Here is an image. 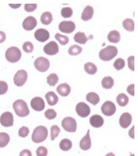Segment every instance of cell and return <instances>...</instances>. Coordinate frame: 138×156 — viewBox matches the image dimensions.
I'll return each instance as SVG.
<instances>
[{"label": "cell", "mask_w": 138, "mask_h": 156, "mask_svg": "<svg viewBox=\"0 0 138 156\" xmlns=\"http://www.w3.org/2000/svg\"><path fill=\"white\" fill-rule=\"evenodd\" d=\"M28 73L25 70H19L14 76V84L17 87H22L27 82Z\"/></svg>", "instance_id": "cell-7"}, {"label": "cell", "mask_w": 138, "mask_h": 156, "mask_svg": "<svg viewBox=\"0 0 138 156\" xmlns=\"http://www.w3.org/2000/svg\"><path fill=\"white\" fill-rule=\"evenodd\" d=\"M116 101L119 104V106L121 107H125L128 102H129V98L125 94H119L116 98Z\"/></svg>", "instance_id": "cell-29"}, {"label": "cell", "mask_w": 138, "mask_h": 156, "mask_svg": "<svg viewBox=\"0 0 138 156\" xmlns=\"http://www.w3.org/2000/svg\"><path fill=\"white\" fill-rule=\"evenodd\" d=\"M106 156H115L113 152H109V153H107L106 154Z\"/></svg>", "instance_id": "cell-50"}, {"label": "cell", "mask_w": 138, "mask_h": 156, "mask_svg": "<svg viewBox=\"0 0 138 156\" xmlns=\"http://www.w3.org/2000/svg\"><path fill=\"white\" fill-rule=\"evenodd\" d=\"M93 16V8L91 6H87L83 9V12L82 14V20L83 21H88V20H92Z\"/></svg>", "instance_id": "cell-20"}, {"label": "cell", "mask_w": 138, "mask_h": 156, "mask_svg": "<svg viewBox=\"0 0 138 156\" xmlns=\"http://www.w3.org/2000/svg\"><path fill=\"white\" fill-rule=\"evenodd\" d=\"M45 117H46V119H55L56 118V116H57V113H56V111L55 110H53V109H48L46 112H45Z\"/></svg>", "instance_id": "cell-39"}, {"label": "cell", "mask_w": 138, "mask_h": 156, "mask_svg": "<svg viewBox=\"0 0 138 156\" xmlns=\"http://www.w3.org/2000/svg\"><path fill=\"white\" fill-rule=\"evenodd\" d=\"M30 105H31V108L36 111H42L44 109V108H45L44 100L41 98H39V97L34 98L30 101Z\"/></svg>", "instance_id": "cell-13"}, {"label": "cell", "mask_w": 138, "mask_h": 156, "mask_svg": "<svg viewBox=\"0 0 138 156\" xmlns=\"http://www.w3.org/2000/svg\"><path fill=\"white\" fill-rule=\"evenodd\" d=\"M40 21L44 25H49L52 21V15L49 12H44L40 17Z\"/></svg>", "instance_id": "cell-30"}, {"label": "cell", "mask_w": 138, "mask_h": 156, "mask_svg": "<svg viewBox=\"0 0 138 156\" xmlns=\"http://www.w3.org/2000/svg\"><path fill=\"white\" fill-rule=\"evenodd\" d=\"M131 122H132V116L130 113L125 112V113L121 115L120 119H119V123L123 129H126L127 127H129Z\"/></svg>", "instance_id": "cell-17"}, {"label": "cell", "mask_w": 138, "mask_h": 156, "mask_svg": "<svg viewBox=\"0 0 138 156\" xmlns=\"http://www.w3.org/2000/svg\"><path fill=\"white\" fill-rule=\"evenodd\" d=\"M22 26L26 30H32L37 26V20L34 17H28L24 20Z\"/></svg>", "instance_id": "cell-15"}, {"label": "cell", "mask_w": 138, "mask_h": 156, "mask_svg": "<svg viewBox=\"0 0 138 156\" xmlns=\"http://www.w3.org/2000/svg\"><path fill=\"white\" fill-rule=\"evenodd\" d=\"M19 156H32V153L29 150H23L20 152Z\"/></svg>", "instance_id": "cell-45"}, {"label": "cell", "mask_w": 138, "mask_h": 156, "mask_svg": "<svg viewBox=\"0 0 138 156\" xmlns=\"http://www.w3.org/2000/svg\"><path fill=\"white\" fill-rule=\"evenodd\" d=\"M76 112H77V114L80 117L87 118L90 115V113H91V108H90V107L86 103L80 102L76 106Z\"/></svg>", "instance_id": "cell-9"}, {"label": "cell", "mask_w": 138, "mask_h": 156, "mask_svg": "<svg viewBox=\"0 0 138 156\" xmlns=\"http://www.w3.org/2000/svg\"><path fill=\"white\" fill-rule=\"evenodd\" d=\"M82 51V49L79 45H72V46H71L70 49H69V54L73 55V56L80 54Z\"/></svg>", "instance_id": "cell-33"}, {"label": "cell", "mask_w": 138, "mask_h": 156, "mask_svg": "<svg viewBox=\"0 0 138 156\" xmlns=\"http://www.w3.org/2000/svg\"><path fill=\"white\" fill-rule=\"evenodd\" d=\"M46 99H47V102H48V104H49V106H54V105H56V104L58 103V101H59L58 96H57L54 92H52V91L48 92V93L46 94Z\"/></svg>", "instance_id": "cell-21"}, {"label": "cell", "mask_w": 138, "mask_h": 156, "mask_svg": "<svg viewBox=\"0 0 138 156\" xmlns=\"http://www.w3.org/2000/svg\"><path fill=\"white\" fill-rule=\"evenodd\" d=\"M72 147V142L71 140H69V139H63L60 140L59 142V148L62 150V151H69V150H71Z\"/></svg>", "instance_id": "cell-25"}, {"label": "cell", "mask_w": 138, "mask_h": 156, "mask_svg": "<svg viewBox=\"0 0 138 156\" xmlns=\"http://www.w3.org/2000/svg\"><path fill=\"white\" fill-rule=\"evenodd\" d=\"M101 110L105 116L110 117V116L114 115V113L116 111V108H115V105L112 101H106L103 104Z\"/></svg>", "instance_id": "cell-8"}, {"label": "cell", "mask_w": 138, "mask_h": 156, "mask_svg": "<svg viewBox=\"0 0 138 156\" xmlns=\"http://www.w3.org/2000/svg\"><path fill=\"white\" fill-rule=\"evenodd\" d=\"M22 48H23L24 51H25V52H27V53H30V52H32V51H33V44H32L30 41H27V42H25V43L23 44Z\"/></svg>", "instance_id": "cell-38"}, {"label": "cell", "mask_w": 138, "mask_h": 156, "mask_svg": "<svg viewBox=\"0 0 138 156\" xmlns=\"http://www.w3.org/2000/svg\"><path fill=\"white\" fill-rule=\"evenodd\" d=\"M21 58V51L18 47H10L6 51V59L9 62H17Z\"/></svg>", "instance_id": "cell-4"}, {"label": "cell", "mask_w": 138, "mask_h": 156, "mask_svg": "<svg viewBox=\"0 0 138 156\" xmlns=\"http://www.w3.org/2000/svg\"><path fill=\"white\" fill-rule=\"evenodd\" d=\"M57 92L61 96V97H67L71 93V87L68 84H60L57 87Z\"/></svg>", "instance_id": "cell-18"}, {"label": "cell", "mask_w": 138, "mask_h": 156, "mask_svg": "<svg viewBox=\"0 0 138 156\" xmlns=\"http://www.w3.org/2000/svg\"><path fill=\"white\" fill-rule=\"evenodd\" d=\"M108 41L110 42H113V43H117L120 41L121 40V35L120 33L117 31V30H112L109 34H108V37H107Z\"/></svg>", "instance_id": "cell-23"}, {"label": "cell", "mask_w": 138, "mask_h": 156, "mask_svg": "<svg viewBox=\"0 0 138 156\" xmlns=\"http://www.w3.org/2000/svg\"><path fill=\"white\" fill-rule=\"evenodd\" d=\"M29 129L28 127H25V126L21 127L19 129V135L21 138H26L29 135Z\"/></svg>", "instance_id": "cell-40"}, {"label": "cell", "mask_w": 138, "mask_h": 156, "mask_svg": "<svg viewBox=\"0 0 138 156\" xmlns=\"http://www.w3.org/2000/svg\"><path fill=\"white\" fill-rule=\"evenodd\" d=\"M49 38V32L47 30L39 29L35 32V39L39 42H44V41H48Z\"/></svg>", "instance_id": "cell-14"}, {"label": "cell", "mask_w": 138, "mask_h": 156, "mask_svg": "<svg viewBox=\"0 0 138 156\" xmlns=\"http://www.w3.org/2000/svg\"><path fill=\"white\" fill-rule=\"evenodd\" d=\"M62 128L68 132H75L77 129V122L72 117H67L61 121Z\"/></svg>", "instance_id": "cell-5"}, {"label": "cell", "mask_w": 138, "mask_h": 156, "mask_svg": "<svg viewBox=\"0 0 138 156\" xmlns=\"http://www.w3.org/2000/svg\"><path fill=\"white\" fill-rule=\"evenodd\" d=\"M123 27L127 31H133L134 30V22L131 19H126L123 21Z\"/></svg>", "instance_id": "cell-28"}, {"label": "cell", "mask_w": 138, "mask_h": 156, "mask_svg": "<svg viewBox=\"0 0 138 156\" xmlns=\"http://www.w3.org/2000/svg\"><path fill=\"white\" fill-rule=\"evenodd\" d=\"M48 137V129L44 126L37 127L32 134V140L35 143H39L44 141Z\"/></svg>", "instance_id": "cell-3"}, {"label": "cell", "mask_w": 138, "mask_h": 156, "mask_svg": "<svg viewBox=\"0 0 138 156\" xmlns=\"http://www.w3.org/2000/svg\"><path fill=\"white\" fill-rule=\"evenodd\" d=\"M86 100L88 102H90L91 104L95 106V105H97L100 102V97L96 93H94V92H90L86 96Z\"/></svg>", "instance_id": "cell-22"}, {"label": "cell", "mask_w": 138, "mask_h": 156, "mask_svg": "<svg viewBox=\"0 0 138 156\" xmlns=\"http://www.w3.org/2000/svg\"><path fill=\"white\" fill-rule=\"evenodd\" d=\"M118 53V50L116 47L114 46H107L106 48L101 50L100 53H99V57L101 60L108 62L111 61L112 59H113Z\"/></svg>", "instance_id": "cell-2"}, {"label": "cell", "mask_w": 138, "mask_h": 156, "mask_svg": "<svg viewBox=\"0 0 138 156\" xmlns=\"http://www.w3.org/2000/svg\"><path fill=\"white\" fill-rule=\"evenodd\" d=\"M8 86L6 82L4 81H0V95H4L8 92Z\"/></svg>", "instance_id": "cell-42"}, {"label": "cell", "mask_w": 138, "mask_h": 156, "mask_svg": "<svg viewBox=\"0 0 138 156\" xmlns=\"http://www.w3.org/2000/svg\"><path fill=\"white\" fill-rule=\"evenodd\" d=\"M125 66V62H124V60L123 59H122V58H119V59H117L115 62H114V63H113V67L116 69V70H122L123 67Z\"/></svg>", "instance_id": "cell-36"}, {"label": "cell", "mask_w": 138, "mask_h": 156, "mask_svg": "<svg viewBox=\"0 0 138 156\" xmlns=\"http://www.w3.org/2000/svg\"><path fill=\"white\" fill-rule=\"evenodd\" d=\"M36 153H37V156H47L48 155V150H47V148L40 146L37 149Z\"/></svg>", "instance_id": "cell-41"}, {"label": "cell", "mask_w": 138, "mask_h": 156, "mask_svg": "<svg viewBox=\"0 0 138 156\" xmlns=\"http://www.w3.org/2000/svg\"><path fill=\"white\" fill-rule=\"evenodd\" d=\"M0 123L3 127H11L14 124V118L10 112H4L0 117Z\"/></svg>", "instance_id": "cell-11"}, {"label": "cell", "mask_w": 138, "mask_h": 156, "mask_svg": "<svg viewBox=\"0 0 138 156\" xmlns=\"http://www.w3.org/2000/svg\"><path fill=\"white\" fill-rule=\"evenodd\" d=\"M73 14V11L71 8H69V7H66V8H63L61 9V16L65 19H69V18H71Z\"/></svg>", "instance_id": "cell-34"}, {"label": "cell", "mask_w": 138, "mask_h": 156, "mask_svg": "<svg viewBox=\"0 0 138 156\" xmlns=\"http://www.w3.org/2000/svg\"><path fill=\"white\" fill-rule=\"evenodd\" d=\"M35 68L41 73H44L46 71H48V69L49 68V61L47 58L44 57H39L38 59H36L35 62H34Z\"/></svg>", "instance_id": "cell-6"}, {"label": "cell", "mask_w": 138, "mask_h": 156, "mask_svg": "<svg viewBox=\"0 0 138 156\" xmlns=\"http://www.w3.org/2000/svg\"><path fill=\"white\" fill-rule=\"evenodd\" d=\"M43 50L48 55H55L59 52V46L55 41H50L44 46Z\"/></svg>", "instance_id": "cell-12"}, {"label": "cell", "mask_w": 138, "mask_h": 156, "mask_svg": "<svg viewBox=\"0 0 138 156\" xmlns=\"http://www.w3.org/2000/svg\"><path fill=\"white\" fill-rule=\"evenodd\" d=\"M55 39L61 44V45H66L68 42H69V38L67 36H64V35H61L59 33H57L55 35Z\"/></svg>", "instance_id": "cell-35"}, {"label": "cell", "mask_w": 138, "mask_h": 156, "mask_svg": "<svg viewBox=\"0 0 138 156\" xmlns=\"http://www.w3.org/2000/svg\"><path fill=\"white\" fill-rule=\"evenodd\" d=\"M76 26L72 21H62L59 25V30L63 33H72L74 31Z\"/></svg>", "instance_id": "cell-10"}, {"label": "cell", "mask_w": 138, "mask_h": 156, "mask_svg": "<svg viewBox=\"0 0 138 156\" xmlns=\"http://www.w3.org/2000/svg\"><path fill=\"white\" fill-rule=\"evenodd\" d=\"M36 9H37L36 4H27V5H25V10L27 12H33Z\"/></svg>", "instance_id": "cell-43"}, {"label": "cell", "mask_w": 138, "mask_h": 156, "mask_svg": "<svg viewBox=\"0 0 138 156\" xmlns=\"http://www.w3.org/2000/svg\"><path fill=\"white\" fill-rule=\"evenodd\" d=\"M128 67L131 71H134V57L130 56L128 58Z\"/></svg>", "instance_id": "cell-44"}, {"label": "cell", "mask_w": 138, "mask_h": 156, "mask_svg": "<svg viewBox=\"0 0 138 156\" xmlns=\"http://www.w3.org/2000/svg\"><path fill=\"white\" fill-rule=\"evenodd\" d=\"M9 7H11V8H14V9H16V8H19V7H20V5H17V6H14V5H12V4H10V5H9Z\"/></svg>", "instance_id": "cell-49"}, {"label": "cell", "mask_w": 138, "mask_h": 156, "mask_svg": "<svg viewBox=\"0 0 138 156\" xmlns=\"http://www.w3.org/2000/svg\"><path fill=\"white\" fill-rule=\"evenodd\" d=\"M74 41L80 44H85L88 41V38L86 37V35L84 34V32L79 31L75 34L74 36Z\"/></svg>", "instance_id": "cell-26"}, {"label": "cell", "mask_w": 138, "mask_h": 156, "mask_svg": "<svg viewBox=\"0 0 138 156\" xmlns=\"http://www.w3.org/2000/svg\"><path fill=\"white\" fill-rule=\"evenodd\" d=\"M114 81L111 76H105L102 80V86L105 89H111L113 87Z\"/></svg>", "instance_id": "cell-24"}, {"label": "cell", "mask_w": 138, "mask_h": 156, "mask_svg": "<svg viewBox=\"0 0 138 156\" xmlns=\"http://www.w3.org/2000/svg\"><path fill=\"white\" fill-rule=\"evenodd\" d=\"M59 81V76L56 73H50L47 77V83L49 84V87H54Z\"/></svg>", "instance_id": "cell-32"}, {"label": "cell", "mask_w": 138, "mask_h": 156, "mask_svg": "<svg viewBox=\"0 0 138 156\" xmlns=\"http://www.w3.org/2000/svg\"><path fill=\"white\" fill-rule=\"evenodd\" d=\"M103 119L100 115H93L90 119V124L94 128H101L103 125Z\"/></svg>", "instance_id": "cell-19"}, {"label": "cell", "mask_w": 138, "mask_h": 156, "mask_svg": "<svg viewBox=\"0 0 138 156\" xmlns=\"http://www.w3.org/2000/svg\"><path fill=\"white\" fill-rule=\"evenodd\" d=\"M127 91L131 96H134V85H130L127 87Z\"/></svg>", "instance_id": "cell-46"}, {"label": "cell", "mask_w": 138, "mask_h": 156, "mask_svg": "<svg viewBox=\"0 0 138 156\" xmlns=\"http://www.w3.org/2000/svg\"><path fill=\"white\" fill-rule=\"evenodd\" d=\"M84 70L89 74H94L97 72V66L93 62H87L84 65Z\"/></svg>", "instance_id": "cell-31"}, {"label": "cell", "mask_w": 138, "mask_h": 156, "mask_svg": "<svg viewBox=\"0 0 138 156\" xmlns=\"http://www.w3.org/2000/svg\"><path fill=\"white\" fill-rule=\"evenodd\" d=\"M59 131H60V129H59V128L57 125H53L51 127V129H50V133H51L50 139H51V140H55L58 137V135L59 134Z\"/></svg>", "instance_id": "cell-37"}, {"label": "cell", "mask_w": 138, "mask_h": 156, "mask_svg": "<svg viewBox=\"0 0 138 156\" xmlns=\"http://www.w3.org/2000/svg\"><path fill=\"white\" fill-rule=\"evenodd\" d=\"M134 127H133L131 129H130V132H129V135H130V137L132 138V139H133L134 138Z\"/></svg>", "instance_id": "cell-48"}, {"label": "cell", "mask_w": 138, "mask_h": 156, "mask_svg": "<svg viewBox=\"0 0 138 156\" xmlns=\"http://www.w3.org/2000/svg\"><path fill=\"white\" fill-rule=\"evenodd\" d=\"M92 146V140L90 137V129L87 131L86 135L80 141V148L83 151H88Z\"/></svg>", "instance_id": "cell-16"}, {"label": "cell", "mask_w": 138, "mask_h": 156, "mask_svg": "<svg viewBox=\"0 0 138 156\" xmlns=\"http://www.w3.org/2000/svg\"><path fill=\"white\" fill-rule=\"evenodd\" d=\"M6 41V34L3 31H0V43H3Z\"/></svg>", "instance_id": "cell-47"}, {"label": "cell", "mask_w": 138, "mask_h": 156, "mask_svg": "<svg viewBox=\"0 0 138 156\" xmlns=\"http://www.w3.org/2000/svg\"><path fill=\"white\" fill-rule=\"evenodd\" d=\"M130 156H134L133 154H130Z\"/></svg>", "instance_id": "cell-51"}, {"label": "cell", "mask_w": 138, "mask_h": 156, "mask_svg": "<svg viewBox=\"0 0 138 156\" xmlns=\"http://www.w3.org/2000/svg\"><path fill=\"white\" fill-rule=\"evenodd\" d=\"M13 108H14L16 114L21 118L27 117L29 114V109L28 108V105L22 99H19V100L15 101L13 104Z\"/></svg>", "instance_id": "cell-1"}, {"label": "cell", "mask_w": 138, "mask_h": 156, "mask_svg": "<svg viewBox=\"0 0 138 156\" xmlns=\"http://www.w3.org/2000/svg\"><path fill=\"white\" fill-rule=\"evenodd\" d=\"M10 138L9 135L6 132H1L0 133V148H4L9 143Z\"/></svg>", "instance_id": "cell-27"}]
</instances>
